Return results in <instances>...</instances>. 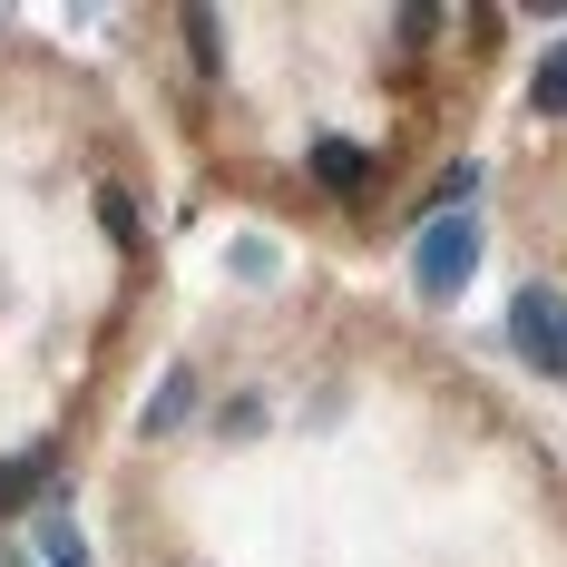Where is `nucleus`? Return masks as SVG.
<instances>
[{
    "label": "nucleus",
    "instance_id": "obj_1",
    "mask_svg": "<svg viewBox=\"0 0 567 567\" xmlns=\"http://www.w3.org/2000/svg\"><path fill=\"white\" fill-rule=\"evenodd\" d=\"M480 245H489V226H480L470 206H441L431 226L411 235V284H421V303H460V284L480 275Z\"/></svg>",
    "mask_w": 567,
    "mask_h": 567
},
{
    "label": "nucleus",
    "instance_id": "obj_2",
    "mask_svg": "<svg viewBox=\"0 0 567 567\" xmlns=\"http://www.w3.org/2000/svg\"><path fill=\"white\" fill-rule=\"evenodd\" d=\"M509 342H518L528 372L567 382V293H558V284H518V293H509Z\"/></svg>",
    "mask_w": 567,
    "mask_h": 567
},
{
    "label": "nucleus",
    "instance_id": "obj_3",
    "mask_svg": "<svg viewBox=\"0 0 567 567\" xmlns=\"http://www.w3.org/2000/svg\"><path fill=\"white\" fill-rule=\"evenodd\" d=\"M20 548H30V567H89V538H79V518H69V509H40Z\"/></svg>",
    "mask_w": 567,
    "mask_h": 567
},
{
    "label": "nucleus",
    "instance_id": "obj_4",
    "mask_svg": "<svg viewBox=\"0 0 567 567\" xmlns=\"http://www.w3.org/2000/svg\"><path fill=\"white\" fill-rule=\"evenodd\" d=\"M313 176H323L333 196H362V186H372V157H362L352 137H313Z\"/></svg>",
    "mask_w": 567,
    "mask_h": 567
},
{
    "label": "nucleus",
    "instance_id": "obj_5",
    "mask_svg": "<svg viewBox=\"0 0 567 567\" xmlns=\"http://www.w3.org/2000/svg\"><path fill=\"white\" fill-rule=\"evenodd\" d=\"M528 109H538V117H567V40L538 59V79H528Z\"/></svg>",
    "mask_w": 567,
    "mask_h": 567
},
{
    "label": "nucleus",
    "instance_id": "obj_6",
    "mask_svg": "<svg viewBox=\"0 0 567 567\" xmlns=\"http://www.w3.org/2000/svg\"><path fill=\"white\" fill-rule=\"evenodd\" d=\"M40 480H50V451H10V460H0V509H10V499H30Z\"/></svg>",
    "mask_w": 567,
    "mask_h": 567
},
{
    "label": "nucleus",
    "instance_id": "obj_7",
    "mask_svg": "<svg viewBox=\"0 0 567 567\" xmlns=\"http://www.w3.org/2000/svg\"><path fill=\"white\" fill-rule=\"evenodd\" d=\"M186 411H196V372H167V392L147 401V431H176Z\"/></svg>",
    "mask_w": 567,
    "mask_h": 567
},
{
    "label": "nucleus",
    "instance_id": "obj_8",
    "mask_svg": "<svg viewBox=\"0 0 567 567\" xmlns=\"http://www.w3.org/2000/svg\"><path fill=\"white\" fill-rule=\"evenodd\" d=\"M99 216H109V235L137 255V206H127V186H99Z\"/></svg>",
    "mask_w": 567,
    "mask_h": 567
}]
</instances>
